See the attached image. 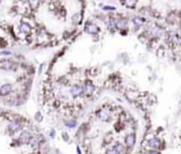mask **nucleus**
Wrapping results in <instances>:
<instances>
[{"label":"nucleus","instance_id":"423d86ee","mask_svg":"<svg viewBox=\"0 0 181 154\" xmlns=\"http://www.w3.org/2000/svg\"><path fill=\"white\" fill-rule=\"evenodd\" d=\"M115 25H116V28H119V29H126L127 28V20L119 19L118 21H116Z\"/></svg>","mask_w":181,"mask_h":154},{"label":"nucleus","instance_id":"f8f14e48","mask_svg":"<svg viewBox=\"0 0 181 154\" xmlns=\"http://www.w3.org/2000/svg\"><path fill=\"white\" fill-rule=\"evenodd\" d=\"M104 8H105V10H115L114 8H111V7H105Z\"/></svg>","mask_w":181,"mask_h":154},{"label":"nucleus","instance_id":"f03ea898","mask_svg":"<svg viewBox=\"0 0 181 154\" xmlns=\"http://www.w3.org/2000/svg\"><path fill=\"white\" fill-rule=\"evenodd\" d=\"M94 90H95V87H94V84L91 82V81H87V82L85 83V86L83 87V93L87 96L92 95Z\"/></svg>","mask_w":181,"mask_h":154},{"label":"nucleus","instance_id":"6e6552de","mask_svg":"<svg viewBox=\"0 0 181 154\" xmlns=\"http://www.w3.org/2000/svg\"><path fill=\"white\" fill-rule=\"evenodd\" d=\"M137 4V0H125V5L127 8H133Z\"/></svg>","mask_w":181,"mask_h":154},{"label":"nucleus","instance_id":"9d476101","mask_svg":"<svg viewBox=\"0 0 181 154\" xmlns=\"http://www.w3.org/2000/svg\"><path fill=\"white\" fill-rule=\"evenodd\" d=\"M72 21L74 23H79V22H81V16H79V14H75L74 16L72 17Z\"/></svg>","mask_w":181,"mask_h":154},{"label":"nucleus","instance_id":"f257e3e1","mask_svg":"<svg viewBox=\"0 0 181 154\" xmlns=\"http://www.w3.org/2000/svg\"><path fill=\"white\" fill-rule=\"evenodd\" d=\"M0 69H3L5 71H11V70H15L16 65L11 60H0Z\"/></svg>","mask_w":181,"mask_h":154},{"label":"nucleus","instance_id":"20e7f679","mask_svg":"<svg viewBox=\"0 0 181 154\" xmlns=\"http://www.w3.org/2000/svg\"><path fill=\"white\" fill-rule=\"evenodd\" d=\"M12 92V84L11 83H4L0 87V95L7 96Z\"/></svg>","mask_w":181,"mask_h":154},{"label":"nucleus","instance_id":"7ed1b4c3","mask_svg":"<svg viewBox=\"0 0 181 154\" xmlns=\"http://www.w3.org/2000/svg\"><path fill=\"white\" fill-rule=\"evenodd\" d=\"M70 93L72 94V96L74 97H77V96L83 94V86L81 84H74L72 86V88L70 89Z\"/></svg>","mask_w":181,"mask_h":154},{"label":"nucleus","instance_id":"0eeeda50","mask_svg":"<svg viewBox=\"0 0 181 154\" xmlns=\"http://www.w3.org/2000/svg\"><path fill=\"white\" fill-rule=\"evenodd\" d=\"M20 31L22 33H28L30 31V25L28 24L27 22H22L20 24Z\"/></svg>","mask_w":181,"mask_h":154},{"label":"nucleus","instance_id":"9b49d317","mask_svg":"<svg viewBox=\"0 0 181 154\" xmlns=\"http://www.w3.org/2000/svg\"><path fill=\"white\" fill-rule=\"evenodd\" d=\"M133 22L136 23L137 25H141L143 23V20H141V18H134L133 19Z\"/></svg>","mask_w":181,"mask_h":154},{"label":"nucleus","instance_id":"1a4fd4ad","mask_svg":"<svg viewBox=\"0 0 181 154\" xmlns=\"http://www.w3.org/2000/svg\"><path fill=\"white\" fill-rule=\"evenodd\" d=\"M29 3L32 7V8H36L39 4V0H29Z\"/></svg>","mask_w":181,"mask_h":154},{"label":"nucleus","instance_id":"39448f33","mask_svg":"<svg viewBox=\"0 0 181 154\" xmlns=\"http://www.w3.org/2000/svg\"><path fill=\"white\" fill-rule=\"evenodd\" d=\"M85 31L87 32L88 34H96V33L99 32V28H97L96 25L92 24V23H89V24L86 25Z\"/></svg>","mask_w":181,"mask_h":154}]
</instances>
